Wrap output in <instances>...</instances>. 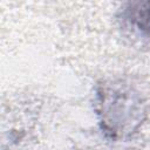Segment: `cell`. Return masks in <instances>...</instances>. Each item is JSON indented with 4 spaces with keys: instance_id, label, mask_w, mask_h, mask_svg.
Segmentation results:
<instances>
[{
    "instance_id": "1",
    "label": "cell",
    "mask_w": 150,
    "mask_h": 150,
    "mask_svg": "<svg viewBox=\"0 0 150 150\" xmlns=\"http://www.w3.org/2000/svg\"><path fill=\"white\" fill-rule=\"evenodd\" d=\"M135 20L139 28L150 32V2L141 4L139 8L136 9Z\"/></svg>"
}]
</instances>
